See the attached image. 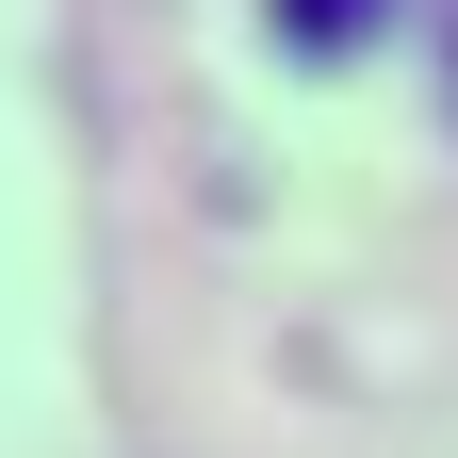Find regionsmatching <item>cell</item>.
<instances>
[{"instance_id": "1", "label": "cell", "mask_w": 458, "mask_h": 458, "mask_svg": "<svg viewBox=\"0 0 458 458\" xmlns=\"http://www.w3.org/2000/svg\"><path fill=\"white\" fill-rule=\"evenodd\" d=\"M262 17H278V49H360L393 0H262Z\"/></svg>"}]
</instances>
